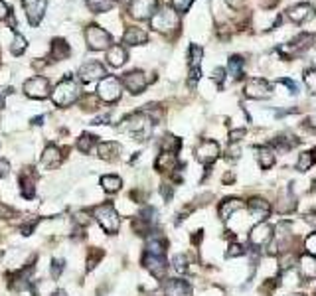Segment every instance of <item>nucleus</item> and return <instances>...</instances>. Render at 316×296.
I'll return each mask as SVG.
<instances>
[{"label": "nucleus", "instance_id": "6e6d98bb", "mask_svg": "<svg viewBox=\"0 0 316 296\" xmlns=\"http://www.w3.org/2000/svg\"><path fill=\"white\" fill-rule=\"evenodd\" d=\"M237 156H239V148L237 147H233V148H229V150H227V158H229V160H231V158L235 160Z\"/></svg>", "mask_w": 316, "mask_h": 296}, {"label": "nucleus", "instance_id": "f704fd0d", "mask_svg": "<svg viewBox=\"0 0 316 296\" xmlns=\"http://www.w3.org/2000/svg\"><path fill=\"white\" fill-rule=\"evenodd\" d=\"M180 139H176V137H172V135H166L164 139H162V143H160V147L164 152H176L178 148H180Z\"/></svg>", "mask_w": 316, "mask_h": 296}, {"label": "nucleus", "instance_id": "6e6552de", "mask_svg": "<svg viewBox=\"0 0 316 296\" xmlns=\"http://www.w3.org/2000/svg\"><path fill=\"white\" fill-rule=\"evenodd\" d=\"M24 93L30 99H46L50 95V81L46 77H30L26 83H24Z\"/></svg>", "mask_w": 316, "mask_h": 296}, {"label": "nucleus", "instance_id": "79ce46f5", "mask_svg": "<svg viewBox=\"0 0 316 296\" xmlns=\"http://www.w3.org/2000/svg\"><path fill=\"white\" fill-rule=\"evenodd\" d=\"M63 269H65L63 261H61V259H53L52 265H50V273H52V279H59V275L63 273Z\"/></svg>", "mask_w": 316, "mask_h": 296}, {"label": "nucleus", "instance_id": "393cba45", "mask_svg": "<svg viewBox=\"0 0 316 296\" xmlns=\"http://www.w3.org/2000/svg\"><path fill=\"white\" fill-rule=\"evenodd\" d=\"M243 67H245V59L241 55H231L229 63H227V71L233 79H241L243 77Z\"/></svg>", "mask_w": 316, "mask_h": 296}, {"label": "nucleus", "instance_id": "680f3d73", "mask_svg": "<svg viewBox=\"0 0 316 296\" xmlns=\"http://www.w3.org/2000/svg\"><path fill=\"white\" fill-rule=\"evenodd\" d=\"M291 296H305V295H291Z\"/></svg>", "mask_w": 316, "mask_h": 296}, {"label": "nucleus", "instance_id": "f257e3e1", "mask_svg": "<svg viewBox=\"0 0 316 296\" xmlns=\"http://www.w3.org/2000/svg\"><path fill=\"white\" fill-rule=\"evenodd\" d=\"M153 121L149 119V115L147 113H135V115H131L129 119H125L123 123H121V131L123 133H129V135H135L139 141H145L149 135H151V129H153Z\"/></svg>", "mask_w": 316, "mask_h": 296}, {"label": "nucleus", "instance_id": "603ef678", "mask_svg": "<svg viewBox=\"0 0 316 296\" xmlns=\"http://www.w3.org/2000/svg\"><path fill=\"white\" fill-rule=\"evenodd\" d=\"M160 194H162V196H164V199H170V197H172V188H170V186H166V184H164V186H162V188H160Z\"/></svg>", "mask_w": 316, "mask_h": 296}, {"label": "nucleus", "instance_id": "3c124183", "mask_svg": "<svg viewBox=\"0 0 316 296\" xmlns=\"http://www.w3.org/2000/svg\"><path fill=\"white\" fill-rule=\"evenodd\" d=\"M245 135V129H237V131H231V135H229V141L231 143H237V141H241V137Z\"/></svg>", "mask_w": 316, "mask_h": 296}, {"label": "nucleus", "instance_id": "423d86ee", "mask_svg": "<svg viewBox=\"0 0 316 296\" xmlns=\"http://www.w3.org/2000/svg\"><path fill=\"white\" fill-rule=\"evenodd\" d=\"M158 0H131L129 12L133 18L137 20H153V16L157 14Z\"/></svg>", "mask_w": 316, "mask_h": 296}, {"label": "nucleus", "instance_id": "a19ab883", "mask_svg": "<svg viewBox=\"0 0 316 296\" xmlns=\"http://www.w3.org/2000/svg\"><path fill=\"white\" fill-rule=\"evenodd\" d=\"M305 83H307V87H309V91L316 95V69H309L307 73H305Z\"/></svg>", "mask_w": 316, "mask_h": 296}, {"label": "nucleus", "instance_id": "f3484780", "mask_svg": "<svg viewBox=\"0 0 316 296\" xmlns=\"http://www.w3.org/2000/svg\"><path fill=\"white\" fill-rule=\"evenodd\" d=\"M243 205H245V203H243L239 197H227V199H223V201L219 203L217 215H219L221 219H229V217H231L235 211H239Z\"/></svg>", "mask_w": 316, "mask_h": 296}, {"label": "nucleus", "instance_id": "ea45409f", "mask_svg": "<svg viewBox=\"0 0 316 296\" xmlns=\"http://www.w3.org/2000/svg\"><path fill=\"white\" fill-rule=\"evenodd\" d=\"M10 49H12V53H14V55H20V53L26 49V40H24V36L16 34V36H14V40H12Z\"/></svg>", "mask_w": 316, "mask_h": 296}, {"label": "nucleus", "instance_id": "9d476101", "mask_svg": "<svg viewBox=\"0 0 316 296\" xmlns=\"http://www.w3.org/2000/svg\"><path fill=\"white\" fill-rule=\"evenodd\" d=\"M245 97L249 99H267L271 97V87H269V83L261 79V77H253V79H249L247 83H245Z\"/></svg>", "mask_w": 316, "mask_h": 296}, {"label": "nucleus", "instance_id": "37998d69", "mask_svg": "<svg viewBox=\"0 0 316 296\" xmlns=\"http://www.w3.org/2000/svg\"><path fill=\"white\" fill-rule=\"evenodd\" d=\"M225 255H227L229 259H233V257H241V255H245V247L239 245V243H231Z\"/></svg>", "mask_w": 316, "mask_h": 296}, {"label": "nucleus", "instance_id": "aec40b11", "mask_svg": "<svg viewBox=\"0 0 316 296\" xmlns=\"http://www.w3.org/2000/svg\"><path fill=\"white\" fill-rule=\"evenodd\" d=\"M178 168V158L174 152H162L157 158V170L160 172H172Z\"/></svg>", "mask_w": 316, "mask_h": 296}, {"label": "nucleus", "instance_id": "412c9836", "mask_svg": "<svg viewBox=\"0 0 316 296\" xmlns=\"http://www.w3.org/2000/svg\"><path fill=\"white\" fill-rule=\"evenodd\" d=\"M313 12H315V8H313L311 4H299V6H295V8L289 10V18H291L293 22L301 24V22L309 20V18L313 16Z\"/></svg>", "mask_w": 316, "mask_h": 296}, {"label": "nucleus", "instance_id": "7ed1b4c3", "mask_svg": "<svg viewBox=\"0 0 316 296\" xmlns=\"http://www.w3.org/2000/svg\"><path fill=\"white\" fill-rule=\"evenodd\" d=\"M93 215H95V219L99 221V225L103 227L105 233L113 235V233L119 231V227H121V217H119V213L115 211V207H113L111 203H103V205L95 207Z\"/></svg>", "mask_w": 316, "mask_h": 296}, {"label": "nucleus", "instance_id": "bb28decb", "mask_svg": "<svg viewBox=\"0 0 316 296\" xmlns=\"http://www.w3.org/2000/svg\"><path fill=\"white\" fill-rule=\"evenodd\" d=\"M53 61H61L69 55V46L65 44V40H53L52 42V51H50Z\"/></svg>", "mask_w": 316, "mask_h": 296}, {"label": "nucleus", "instance_id": "e2e57ef3", "mask_svg": "<svg viewBox=\"0 0 316 296\" xmlns=\"http://www.w3.org/2000/svg\"><path fill=\"white\" fill-rule=\"evenodd\" d=\"M149 296H155V295H149Z\"/></svg>", "mask_w": 316, "mask_h": 296}, {"label": "nucleus", "instance_id": "4be33fe9", "mask_svg": "<svg viewBox=\"0 0 316 296\" xmlns=\"http://www.w3.org/2000/svg\"><path fill=\"white\" fill-rule=\"evenodd\" d=\"M107 61L113 67H121L127 61V49L123 46H111L107 49Z\"/></svg>", "mask_w": 316, "mask_h": 296}, {"label": "nucleus", "instance_id": "c03bdc74", "mask_svg": "<svg viewBox=\"0 0 316 296\" xmlns=\"http://www.w3.org/2000/svg\"><path fill=\"white\" fill-rule=\"evenodd\" d=\"M305 249H307V253H309V255L316 257V231L315 233H311V235L307 237V241H305Z\"/></svg>", "mask_w": 316, "mask_h": 296}, {"label": "nucleus", "instance_id": "72a5a7b5", "mask_svg": "<svg viewBox=\"0 0 316 296\" xmlns=\"http://www.w3.org/2000/svg\"><path fill=\"white\" fill-rule=\"evenodd\" d=\"M297 145H299L297 137H291V135H283V137H279L275 141V147H279V150H291V148H295Z\"/></svg>", "mask_w": 316, "mask_h": 296}, {"label": "nucleus", "instance_id": "5701e85b", "mask_svg": "<svg viewBox=\"0 0 316 296\" xmlns=\"http://www.w3.org/2000/svg\"><path fill=\"white\" fill-rule=\"evenodd\" d=\"M20 194L26 199H32L36 196V182H34V176L30 172H24L20 176Z\"/></svg>", "mask_w": 316, "mask_h": 296}, {"label": "nucleus", "instance_id": "f8f14e48", "mask_svg": "<svg viewBox=\"0 0 316 296\" xmlns=\"http://www.w3.org/2000/svg\"><path fill=\"white\" fill-rule=\"evenodd\" d=\"M147 75L143 73V71H129V73H125V77H123V85L133 93V95H139V93H143L145 89H147Z\"/></svg>", "mask_w": 316, "mask_h": 296}, {"label": "nucleus", "instance_id": "4c0bfd02", "mask_svg": "<svg viewBox=\"0 0 316 296\" xmlns=\"http://www.w3.org/2000/svg\"><path fill=\"white\" fill-rule=\"evenodd\" d=\"M297 207V199L293 196H287L283 197L281 201H279V205H277V209L281 211V213H287V211H293Z\"/></svg>", "mask_w": 316, "mask_h": 296}, {"label": "nucleus", "instance_id": "a878e982", "mask_svg": "<svg viewBox=\"0 0 316 296\" xmlns=\"http://www.w3.org/2000/svg\"><path fill=\"white\" fill-rule=\"evenodd\" d=\"M249 209L261 219V217H267L269 213H271V205H269V201H265L261 197H253V199H249Z\"/></svg>", "mask_w": 316, "mask_h": 296}, {"label": "nucleus", "instance_id": "4d7b16f0", "mask_svg": "<svg viewBox=\"0 0 316 296\" xmlns=\"http://www.w3.org/2000/svg\"><path fill=\"white\" fill-rule=\"evenodd\" d=\"M192 241H194V243H200V241H202V231H200V233H196V235L192 237Z\"/></svg>", "mask_w": 316, "mask_h": 296}, {"label": "nucleus", "instance_id": "4468645a", "mask_svg": "<svg viewBox=\"0 0 316 296\" xmlns=\"http://www.w3.org/2000/svg\"><path fill=\"white\" fill-rule=\"evenodd\" d=\"M196 156H198V160H200L202 164L210 166L211 162H215L217 156H219V147H217V143H215V141H202L200 147L196 148Z\"/></svg>", "mask_w": 316, "mask_h": 296}, {"label": "nucleus", "instance_id": "5fc2aeb1", "mask_svg": "<svg viewBox=\"0 0 316 296\" xmlns=\"http://www.w3.org/2000/svg\"><path fill=\"white\" fill-rule=\"evenodd\" d=\"M8 16V6L4 4V0H0V20H4Z\"/></svg>", "mask_w": 316, "mask_h": 296}, {"label": "nucleus", "instance_id": "ddd939ff", "mask_svg": "<svg viewBox=\"0 0 316 296\" xmlns=\"http://www.w3.org/2000/svg\"><path fill=\"white\" fill-rule=\"evenodd\" d=\"M22 6L28 14V20L32 26L40 24V20L44 18V12H46V6L48 2L46 0H22Z\"/></svg>", "mask_w": 316, "mask_h": 296}, {"label": "nucleus", "instance_id": "a18cd8bd", "mask_svg": "<svg viewBox=\"0 0 316 296\" xmlns=\"http://www.w3.org/2000/svg\"><path fill=\"white\" fill-rule=\"evenodd\" d=\"M192 2H194V0H172V8H174L176 12H186V10L192 6Z\"/></svg>", "mask_w": 316, "mask_h": 296}, {"label": "nucleus", "instance_id": "1a4fd4ad", "mask_svg": "<svg viewBox=\"0 0 316 296\" xmlns=\"http://www.w3.org/2000/svg\"><path fill=\"white\" fill-rule=\"evenodd\" d=\"M273 239V225L267 221H259L251 231H249V243L253 247H265Z\"/></svg>", "mask_w": 316, "mask_h": 296}, {"label": "nucleus", "instance_id": "13d9d810", "mask_svg": "<svg viewBox=\"0 0 316 296\" xmlns=\"http://www.w3.org/2000/svg\"><path fill=\"white\" fill-rule=\"evenodd\" d=\"M42 121H44V117H38V119H34V125H42Z\"/></svg>", "mask_w": 316, "mask_h": 296}, {"label": "nucleus", "instance_id": "a211bd4d", "mask_svg": "<svg viewBox=\"0 0 316 296\" xmlns=\"http://www.w3.org/2000/svg\"><path fill=\"white\" fill-rule=\"evenodd\" d=\"M147 40H149V34H147L143 28H137V26H131V28L125 32V36H123V42L129 44V46H141V44H145Z\"/></svg>", "mask_w": 316, "mask_h": 296}, {"label": "nucleus", "instance_id": "473e14b6", "mask_svg": "<svg viewBox=\"0 0 316 296\" xmlns=\"http://www.w3.org/2000/svg\"><path fill=\"white\" fill-rule=\"evenodd\" d=\"M164 251H166V241L164 239H151L149 245H147V253L155 255V257H164Z\"/></svg>", "mask_w": 316, "mask_h": 296}, {"label": "nucleus", "instance_id": "e433bc0d", "mask_svg": "<svg viewBox=\"0 0 316 296\" xmlns=\"http://www.w3.org/2000/svg\"><path fill=\"white\" fill-rule=\"evenodd\" d=\"M202 48L198 44H192L190 46V69L192 67H200V61H202Z\"/></svg>", "mask_w": 316, "mask_h": 296}, {"label": "nucleus", "instance_id": "0eeeda50", "mask_svg": "<svg viewBox=\"0 0 316 296\" xmlns=\"http://www.w3.org/2000/svg\"><path fill=\"white\" fill-rule=\"evenodd\" d=\"M85 40L91 49H109L111 48V34L99 28V26H89L85 30Z\"/></svg>", "mask_w": 316, "mask_h": 296}, {"label": "nucleus", "instance_id": "cd10ccee", "mask_svg": "<svg viewBox=\"0 0 316 296\" xmlns=\"http://www.w3.org/2000/svg\"><path fill=\"white\" fill-rule=\"evenodd\" d=\"M259 164H261V168L263 170H269L275 162H277V154H275V150L271 147H263V148H259Z\"/></svg>", "mask_w": 316, "mask_h": 296}, {"label": "nucleus", "instance_id": "c9c22d12", "mask_svg": "<svg viewBox=\"0 0 316 296\" xmlns=\"http://www.w3.org/2000/svg\"><path fill=\"white\" fill-rule=\"evenodd\" d=\"M95 145H97V137L85 133V135H81V139H79V143H77V148H79L81 152H89Z\"/></svg>", "mask_w": 316, "mask_h": 296}, {"label": "nucleus", "instance_id": "09e8293b", "mask_svg": "<svg viewBox=\"0 0 316 296\" xmlns=\"http://www.w3.org/2000/svg\"><path fill=\"white\" fill-rule=\"evenodd\" d=\"M223 79H225V69H221V67L213 69V81H217V83L221 85V83H223Z\"/></svg>", "mask_w": 316, "mask_h": 296}, {"label": "nucleus", "instance_id": "9b49d317", "mask_svg": "<svg viewBox=\"0 0 316 296\" xmlns=\"http://www.w3.org/2000/svg\"><path fill=\"white\" fill-rule=\"evenodd\" d=\"M79 77H81V81L91 83V81H97V79H105L107 71L99 61H87V63H83V65H81V69H79Z\"/></svg>", "mask_w": 316, "mask_h": 296}, {"label": "nucleus", "instance_id": "2eb2a0df", "mask_svg": "<svg viewBox=\"0 0 316 296\" xmlns=\"http://www.w3.org/2000/svg\"><path fill=\"white\" fill-rule=\"evenodd\" d=\"M192 295V287L186 281L180 279H172L164 283V296H190Z\"/></svg>", "mask_w": 316, "mask_h": 296}, {"label": "nucleus", "instance_id": "39448f33", "mask_svg": "<svg viewBox=\"0 0 316 296\" xmlns=\"http://www.w3.org/2000/svg\"><path fill=\"white\" fill-rule=\"evenodd\" d=\"M97 97L105 103H115L121 99V81L117 77H105L101 79L97 87Z\"/></svg>", "mask_w": 316, "mask_h": 296}, {"label": "nucleus", "instance_id": "6ab92c4d", "mask_svg": "<svg viewBox=\"0 0 316 296\" xmlns=\"http://www.w3.org/2000/svg\"><path fill=\"white\" fill-rule=\"evenodd\" d=\"M61 160H63V154H61V150L57 147H46L44 150V154H42V166H46V168H57L59 164H61Z\"/></svg>", "mask_w": 316, "mask_h": 296}, {"label": "nucleus", "instance_id": "2f4dec72", "mask_svg": "<svg viewBox=\"0 0 316 296\" xmlns=\"http://www.w3.org/2000/svg\"><path fill=\"white\" fill-rule=\"evenodd\" d=\"M115 6V0H87V8L95 14L99 12H109Z\"/></svg>", "mask_w": 316, "mask_h": 296}, {"label": "nucleus", "instance_id": "864d4df0", "mask_svg": "<svg viewBox=\"0 0 316 296\" xmlns=\"http://www.w3.org/2000/svg\"><path fill=\"white\" fill-rule=\"evenodd\" d=\"M8 170H10L8 162H6V160H0V178H4V176L8 174Z\"/></svg>", "mask_w": 316, "mask_h": 296}, {"label": "nucleus", "instance_id": "8fccbe9b", "mask_svg": "<svg viewBox=\"0 0 316 296\" xmlns=\"http://www.w3.org/2000/svg\"><path fill=\"white\" fill-rule=\"evenodd\" d=\"M279 83H281V85H287V87L291 89V93H297V83H295L293 79H287V77H283V79H279Z\"/></svg>", "mask_w": 316, "mask_h": 296}, {"label": "nucleus", "instance_id": "de8ad7c7", "mask_svg": "<svg viewBox=\"0 0 316 296\" xmlns=\"http://www.w3.org/2000/svg\"><path fill=\"white\" fill-rule=\"evenodd\" d=\"M99 259H101V251H97V249L91 251V253H89V259H87V269H93Z\"/></svg>", "mask_w": 316, "mask_h": 296}, {"label": "nucleus", "instance_id": "58836bf2", "mask_svg": "<svg viewBox=\"0 0 316 296\" xmlns=\"http://www.w3.org/2000/svg\"><path fill=\"white\" fill-rule=\"evenodd\" d=\"M172 267L176 273H186L188 271V259L184 255H174L172 257Z\"/></svg>", "mask_w": 316, "mask_h": 296}, {"label": "nucleus", "instance_id": "bf43d9fd", "mask_svg": "<svg viewBox=\"0 0 316 296\" xmlns=\"http://www.w3.org/2000/svg\"><path fill=\"white\" fill-rule=\"evenodd\" d=\"M0 107H4V97L0 95Z\"/></svg>", "mask_w": 316, "mask_h": 296}, {"label": "nucleus", "instance_id": "c85d7f7f", "mask_svg": "<svg viewBox=\"0 0 316 296\" xmlns=\"http://www.w3.org/2000/svg\"><path fill=\"white\" fill-rule=\"evenodd\" d=\"M97 154L103 160H115L117 154H119V145H115V143H99L97 145Z\"/></svg>", "mask_w": 316, "mask_h": 296}, {"label": "nucleus", "instance_id": "052dcab7", "mask_svg": "<svg viewBox=\"0 0 316 296\" xmlns=\"http://www.w3.org/2000/svg\"><path fill=\"white\" fill-rule=\"evenodd\" d=\"M53 296H63V295H61V293H57V295H53Z\"/></svg>", "mask_w": 316, "mask_h": 296}, {"label": "nucleus", "instance_id": "7c9ffc66", "mask_svg": "<svg viewBox=\"0 0 316 296\" xmlns=\"http://www.w3.org/2000/svg\"><path fill=\"white\" fill-rule=\"evenodd\" d=\"M101 188L105 190L107 194H115L121 190V178L119 176H113V174H107L101 178Z\"/></svg>", "mask_w": 316, "mask_h": 296}, {"label": "nucleus", "instance_id": "49530a36", "mask_svg": "<svg viewBox=\"0 0 316 296\" xmlns=\"http://www.w3.org/2000/svg\"><path fill=\"white\" fill-rule=\"evenodd\" d=\"M89 221H91V217H89L87 211H77V213H75V223H77V225H87Z\"/></svg>", "mask_w": 316, "mask_h": 296}, {"label": "nucleus", "instance_id": "f03ea898", "mask_svg": "<svg viewBox=\"0 0 316 296\" xmlns=\"http://www.w3.org/2000/svg\"><path fill=\"white\" fill-rule=\"evenodd\" d=\"M79 85L71 79V77H65L52 93V101L57 107H69L71 103H75L79 97Z\"/></svg>", "mask_w": 316, "mask_h": 296}, {"label": "nucleus", "instance_id": "c756f323", "mask_svg": "<svg viewBox=\"0 0 316 296\" xmlns=\"http://www.w3.org/2000/svg\"><path fill=\"white\" fill-rule=\"evenodd\" d=\"M316 162V150H305L301 156H299V160H297V170H301V172H307V170H311V166Z\"/></svg>", "mask_w": 316, "mask_h": 296}, {"label": "nucleus", "instance_id": "20e7f679", "mask_svg": "<svg viewBox=\"0 0 316 296\" xmlns=\"http://www.w3.org/2000/svg\"><path fill=\"white\" fill-rule=\"evenodd\" d=\"M153 28L158 30V32H164V34L176 30L178 28V14H176V10L174 8H162V10H158L157 14L153 16Z\"/></svg>", "mask_w": 316, "mask_h": 296}, {"label": "nucleus", "instance_id": "b1692460", "mask_svg": "<svg viewBox=\"0 0 316 296\" xmlns=\"http://www.w3.org/2000/svg\"><path fill=\"white\" fill-rule=\"evenodd\" d=\"M299 265H301V273L305 279H315L316 277V257L313 255H303L299 259Z\"/></svg>", "mask_w": 316, "mask_h": 296}, {"label": "nucleus", "instance_id": "dca6fc26", "mask_svg": "<svg viewBox=\"0 0 316 296\" xmlns=\"http://www.w3.org/2000/svg\"><path fill=\"white\" fill-rule=\"evenodd\" d=\"M143 263H145V267L153 273V277H157V279H164V275H166V269H168V265H166V261H164V257H155V255H145V259H143Z\"/></svg>", "mask_w": 316, "mask_h": 296}]
</instances>
